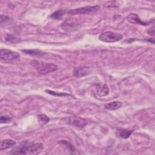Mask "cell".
Instances as JSON below:
<instances>
[{
	"instance_id": "6da1fadb",
	"label": "cell",
	"mask_w": 155,
	"mask_h": 155,
	"mask_svg": "<svg viewBox=\"0 0 155 155\" xmlns=\"http://www.w3.org/2000/svg\"><path fill=\"white\" fill-rule=\"evenodd\" d=\"M43 149L41 143L24 142L10 151L12 154H36L40 153Z\"/></svg>"
},
{
	"instance_id": "7a4b0ae2",
	"label": "cell",
	"mask_w": 155,
	"mask_h": 155,
	"mask_svg": "<svg viewBox=\"0 0 155 155\" xmlns=\"http://www.w3.org/2000/svg\"><path fill=\"white\" fill-rule=\"evenodd\" d=\"M31 65L36 68L38 73L41 74L48 73L58 69V67L54 64L42 62L38 61H31Z\"/></svg>"
},
{
	"instance_id": "3957f363",
	"label": "cell",
	"mask_w": 155,
	"mask_h": 155,
	"mask_svg": "<svg viewBox=\"0 0 155 155\" xmlns=\"http://www.w3.org/2000/svg\"><path fill=\"white\" fill-rule=\"evenodd\" d=\"M0 58L2 61L11 62L19 60L20 58V54L16 51L2 48L0 50Z\"/></svg>"
},
{
	"instance_id": "277c9868",
	"label": "cell",
	"mask_w": 155,
	"mask_h": 155,
	"mask_svg": "<svg viewBox=\"0 0 155 155\" xmlns=\"http://www.w3.org/2000/svg\"><path fill=\"white\" fill-rule=\"evenodd\" d=\"M99 9V5L94 6H87L84 7H80L73 10H69L67 13L70 15H85V14H91L97 12Z\"/></svg>"
},
{
	"instance_id": "5b68a950",
	"label": "cell",
	"mask_w": 155,
	"mask_h": 155,
	"mask_svg": "<svg viewBox=\"0 0 155 155\" xmlns=\"http://www.w3.org/2000/svg\"><path fill=\"white\" fill-rule=\"evenodd\" d=\"M122 39V35L112 31H105L101 34L99 39L105 42H114Z\"/></svg>"
},
{
	"instance_id": "8992f818",
	"label": "cell",
	"mask_w": 155,
	"mask_h": 155,
	"mask_svg": "<svg viewBox=\"0 0 155 155\" xmlns=\"http://www.w3.org/2000/svg\"><path fill=\"white\" fill-rule=\"evenodd\" d=\"M79 23L75 19H67L61 24V28L67 31H73L79 28Z\"/></svg>"
},
{
	"instance_id": "52a82bcc",
	"label": "cell",
	"mask_w": 155,
	"mask_h": 155,
	"mask_svg": "<svg viewBox=\"0 0 155 155\" xmlns=\"http://www.w3.org/2000/svg\"><path fill=\"white\" fill-rule=\"evenodd\" d=\"M68 124L78 127H84L87 124V120L82 117L77 116H71L68 119Z\"/></svg>"
},
{
	"instance_id": "ba28073f",
	"label": "cell",
	"mask_w": 155,
	"mask_h": 155,
	"mask_svg": "<svg viewBox=\"0 0 155 155\" xmlns=\"http://www.w3.org/2000/svg\"><path fill=\"white\" fill-rule=\"evenodd\" d=\"M127 19L130 23L134 24L142 25L143 26H147V25H149L153 21H148V22H143L139 18L138 15L135 13H130V15H128L127 17Z\"/></svg>"
},
{
	"instance_id": "9c48e42d",
	"label": "cell",
	"mask_w": 155,
	"mask_h": 155,
	"mask_svg": "<svg viewBox=\"0 0 155 155\" xmlns=\"http://www.w3.org/2000/svg\"><path fill=\"white\" fill-rule=\"evenodd\" d=\"M90 73V70L87 67H76L73 71V75L77 78H80Z\"/></svg>"
},
{
	"instance_id": "30bf717a",
	"label": "cell",
	"mask_w": 155,
	"mask_h": 155,
	"mask_svg": "<svg viewBox=\"0 0 155 155\" xmlns=\"http://www.w3.org/2000/svg\"><path fill=\"white\" fill-rule=\"evenodd\" d=\"M15 145H16V142L12 139H8L2 140L0 143V150H6V149L12 148Z\"/></svg>"
},
{
	"instance_id": "8fae6325",
	"label": "cell",
	"mask_w": 155,
	"mask_h": 155,
	"mask_svg": "<svg viewBox=\"0 0 155 155\" xmlns=\"http://www.w3.org/2000/svg\"><path fill=\"white\" fill-rule=\"evenodd\" d=\"M97 93L100 96H104L109 93V88L107 84H99L96 87Z\"/></svg>"
},
{
	"instance_id": "7c38bea8",
	"label": "cell",
	"mask_w": 155,
	"mask_h": 155,
	"mask_svg": "<svg viewBox=\"0 0 155 155\" xmlns=\"http://www.w3.org/2000/svg\"><path fill=\"white\" fill-rule=\"evenodd\" d=\"M122 104L119 101H113L112 102L106 104L104 108L108 110H116L120 108Z\"/></svg>"
},
{
	"instance_id": "4fadbf2b",
	"label": "cell",
	"mask_w": 155,
	"mask_h": 155,
	"mask_svg": "<svg viewBox=\"0 0 155 155\" xmlns=\"http://www.w3.org/2000/svg\"><path fill=\"white\" fill-rule=\"evenodd\" d=\"M133 130L126 129H119L117 130V134L119 137L123 139H127L133 133Z\"/></svg>"
},
{
	"instance_id": "5bb4252c",
	"label": "cell",
	"mask_w": 155,
	"mask_h": 155,
	"mask_svg": "<svg viewBox=\"0 0 155 155\" xmlns=\"http://www.w3.org/2000/svg\"><path fill=\"white\" fill-rule=\"evenodd\" d=\"M22 52L25 53L27 54L28 55H31V56H42L45 54L44 52H43L41 50H38V49H33V50H22Z\"/></svg>"
},
{
	"instance_id": "9a60e30c",
	"label": "cell",
	"mask_w": 155,
	"mask_h": 155,
	"mask_svg": "<svg viewBox=\"0 0 155 155\" xmlns=\"http://www.w3.org/2000/svg\"><path fill=\"white\" fill-rule=\"evenodd\" d=\"M38 119L39 124L41 126H43V125L47 124L50 120V119L48 118V117H47L45 114H41L38 115Z\"/></svg>"
},
{
	"instance_id": "2e32d148",
	"label": "cell",
	"mask_w": 155,
	"mask_h": 155,
	"mask_svg": "<svg viewBox=\"0 0 155 155\" xmlns=\"http://www.w3.org/2000/svg\"><path fill=\"white\" fill-rule=\"evenodd\" d=\"M5 40L10 43H17L19 42L20 39L16 36L13 35H7L5 37Z\"/></svg>"
},
{
	"instance_id": "e0dca14e",
	"label": "cell",
	"mask_w": 155,
	"mask_h": 155,
	"mask_svg": "<svg viewBox=\"0 0 155 155\" xmlns=\"http://www.w3.org/2000/svg\"><path fill=\"white\" fill-rule=\"evenodd\" d=\"M64 14V11H63L62 10H58L54 12L53 13H52L50 17L56 20H58V19H60L62 17Z\"/></svg>"
},
{
	"instance_id": "ac0fdd59",
	"label": "cell",
	"mask_w": 155,
	"mask_h": 155,
	"mask_svg": "<svg viewBox=\"0 0 155 155\" xmlns=\"http://www.w3.org/2000/svg\"><path fill=\"white\" fill-rule=\"evenodd\" d=\"M45 92H47V93L53 95V96H72L71 94H67V93H61V92H56V91H53L50 90H46Z\"/></svg>"
},
{
	"instance_id": "d6986e66",
	"label": "cell",
	"mask_w": 155,
	"mask_h": 155,
	"mask_svg": "<svg viewBox=\"0 0 155 155\" xmlns=\"http://www.w3.org/2000/svg\"><path fill=\"white\" fill-rule=\"evenodd\" d=\"M0 121L1 124L3 123H9L12 121V118L8 116L2 115L0 117Z\"/></svg>"
},
{
	"instance_id": "ffe728a7",
	"label": "cell",
	"mask_w": 155,
	"mask_h": 155,
	"mask_svg": "<svg viewBox=\"0 0 155 155\" xmlns=\"http://www.w3.org/2000/svg\"><path fill=\"white\" fill-rule=\"evenodd\" d=\"M10 18H8V17H7L6 16H4V15H1V19H0V21H1V22H0L1 26L2 27L4 24L7 23L8 22L10 21Z\"/></svg>"
},
{
	"instance_id": "44dd1931",
	"label": "cell",
	"mask_w": 155,
	"mask_h": 155,
	"mask_svg": "<svg viewBox=\"0 0 155 155\" xmlns=\"http://www.w3.org/2000/svg\"><path fill=\"white\" fill-rule=\"evenodd\" d=\"M106 5L108 7H116L118 6L119 4L117 1H108L107 2Z\"/></svg>"
},
{
	"instance_id": "7402d4cb",
	"label": "cell",
	"mask_w": 155,
	"mask_h": 155,
	"mask_svg": "<svg viewBox=\"0 0 155 155\" xmlns=\"http://www.w3.org/2000/svg\"><path fill=\"white\" fill-rule=\"evenodd\" d=\"M60 142H62V143H64V144H66L67 146L68 147L69 150H70L71 151L73 152V151H74V147H73L71 144H70L68 142H67V140H62V141H61Z\"/></svg>"
}]
</instances>
